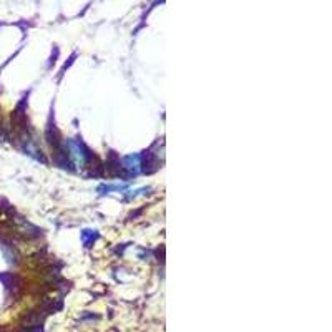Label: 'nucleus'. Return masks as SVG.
<instances>
[{"instance_id": "nucleus-1", "label": "nucleus", "mask_w": 332, "mask_h": 332, "mask_svg": "<svg viewBox=\"0 0 332 332\" xmlns=\"http://www.w3.org/2000/svg\"><path fill=\"white\" fill-rule=\"evenodd\" d=\"M156 166H158V161H156V158H154L151 153L143 154V171L145 173L154 171V170H156Z\"/></svg>"}, {"instance_id": "nucleus-4", "label": "nucleus", "mask_w": 332, "mask_h": 332, "mask_svg": "<svg viewBox=\"0 0 332 332\" xmlns=\"http://www.w3.org/2000/svg\"><path fill=\"white\" fill-rule=\"evenodd\" d=\"M27 332H43V327H42V324L32 326V327H27Z\"/></svg>"}, {"instance_id": "nucleus-2", "label": "nucleus", "mask_w": 332, "mask_h": 332, "mask_svg": "<svg viewBox=\"0 0 332 332\" xmlns=\"http://www.w3.org/2000/svg\"><path fill=\"white\" fill-rule=\"evenodd\" d=\"M140 160H142V156H138V154H130V156H126L123 160V168H125V170H128V171L138 170Z\"/></svg>"}, {"instance_id": "nucleus-3", "label": "nucleus", "mask_w": 332, "mask_h": 332, "mask_svg": "<svg viewBox=\"0 0 332 332\" xmlns=\"http://www.w3.org/2000/svg\"><path fill=\"white\" fill-rule=\"evenodd\" d=\"M95 238H97V234H95V231H83V241L86 246H90L92 244V241H95Z\"/></svg>"}]
</instances>
